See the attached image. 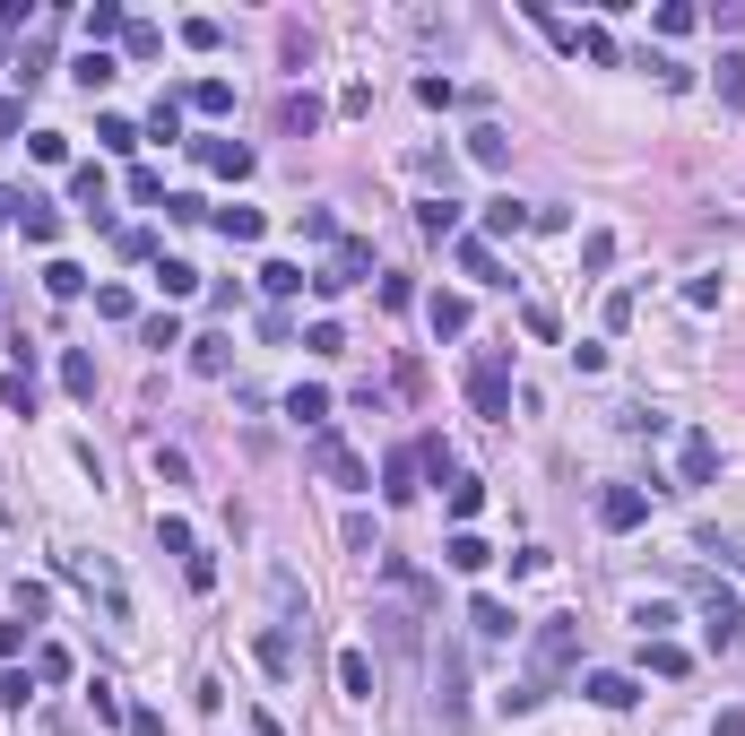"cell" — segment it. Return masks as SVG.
Here are the masks:
<instances>
[{"label": "cell", "instance_id": "6da1fadb", "mask_svg": "<svg viewBox=\"0 0 745 736\" xmlns=\"http://www.w3.org/2000/svg\"><path fill=\"white\" fill-rule=\"evenodd\" d=\"M572 658H581V624H572V615H546V624L529 632V676L502 693V711H537V702L572 676Z\"/></svg>", "mask_w": 745, "mask_h": 736}, {"label": "cell", "instance_id": "7a4b0ae2", "mask_svg": "<svg viewBox=\"0 0 745 736\" xmlns=\"http://www.w3.org/2000/svg\"><path fill=\"white\" fill-rule=\"evenodd\" d=\"M61 581H70V590H87V598L105 607L114 632H130V590H122V572H114L105 555H61Z\"/></svg>", "mask_w": 745, "mask_h": 736}, {"label": "cell", "instance_id": "3957f363", "mask_svg": "<svg viewBox=\"0 0 745 736\" xmlns=\"http://www.w3.org/2000/svg\"><path fill=\"white\" fill-rule=\"evenodd\" d=\"M365 269H372V244H365V235H339L312 286H321V295H347V286H365Z\"/></svg>", "mask_w": 745, "mask_h": 736}, {"label": "cell", "instance_id": "277c9868", "mask_svg": "<svg viewBox=\"0 0 745 736\" xmlns=\"http://www.w3.org/2000/svg\"><path fill=\"white\" fill-rule=\"evenodd\" d=\"M469 407H477V416H502V407H511V356L486 347V356L469 365Z\"/></svg>", "mask_w": 745, "mask_h": 736}, {"label": "cell", "instance_id": "5b68a950", "mask_svg": "<svg viewBox=\"0 0 745 736\" xmlns=\"http://www.w3.org/2000/svg\"><path fill=\"white\" fill-rule=\"evenodd\" d=\"M312 468H321L330 486H347V494H365V486H372V468L356 460V451H347V442H339V434H330V425L312 434Z\"/></svg>", "mask_w": 745, "mask_h": 736}, {"label": "cell", "instance_id": "8992f818", "mask_svg": "<svg viewBox=\"0 0 745 736\" xmlns=\"http://www.w3.org/2000/svg\"><path fill=\"white\" fill-rule=\"evenodd\" d=\"M702 641H711V650H737V641H745V607L729 598V590L702 598Z\"/></svg>", "mask_w": 745, "mask_h": 736}, {"label": "cell", "instance_id": "52a82bcc", "mask_svg": "<svg viewBox=\"0 0 745 736\" xmlns=\"http://www.w3.org/2000/svg\"><path fill=\"white\" fill-rule=\"evenodd\" d=\"M676 477H685V486H711V477H720V442H711V434H685V442H676Z\"/></svg>", "mask_w": 745, "mask_h": 736}, {"label": "cell", "instance_id": "ba28073f", "mask_svg": "<svg viewBox=\"0 0 745 736\" xmlns=\"http://www.w3.org/2000/svg\"><path fill=\"white\" fill-rule=\"evenodd\" d=\"M434 702H442V720H451V728L469 720V667H460V650H451V641H442V693H434Z\"/></svg>", "mask_w": 745, "mask_h": 736}, {"label": "cell", "instance_id": "9c48e42d", "mask_svg": "<svg viewBox=\"0 0 745 736\" xmlns=\"http://www.w3.org/2000/svg\"><path fill=\"white\" fill-rule=\"evenodd\" d=\"M599 520H607V529H641V520H650V494L641 486H607L599 494Z\"/></svg>", "mask_w": 745, "mask_h": 736}, {"label": "cell", "instance_id": "30bf717a", "mask_svg": "<svg viewBox=\"0 0 745 736\" xmlns=\"http://www.w3.org/2000/svg\"><path fill=\"white\" fill-rule=\"evenodd\" d=\"M460 277H477V286H511V277H502V260H495V244H486V235H460Z\"/></svg>", "mask_w": 745, "mask_h": 736}, {"label": "cell", "instance_id": "8fae6325", "mask_svg": "<svg viewBox=\"0 0 745 736\" xmlns=\"http://www.w3.org/2000/svg\"><path fill=\"white\" fill-rule=\"evenodd\" d=\"M416 226H425L434 244H451V235H460V200H451V191H434V200H416Z\"/></svg>", "mask_w": 745, "mask_h": 736}, {"label": "cell", "instance_id": "7c38bea8", "mask_svg": "<svg viewBox=\"0 0 745 736\" xmlns=\"http://www.w3.org/2000/svg\"><path fill=\"white\" fill-rule=\"evenodd\" d=\"M251 650H260V667H269V676H295V624H269Z\"/></svg>", "mask_w": 745, "mask_h": 736}, {"label": "cell", "instance_id": "4fadbf2b", "mask_svg": "<svg viewBox=\"0 0 745 736\" xmlns=\"http://www.w3.org/2000/svg\"><path fill=\"white\" fill-rule=\"evenodd\" d=\"M200 165H209V174H235V182H244V174H251V147H244V139H200Z\"/></svg>", "mask_w": 745, "mask_h": 736}, {"label": "cell", "instance_id": "5bb4252c", "mask_svg": "<svg viewBox=\"0 0 745 736\" xmlns=\"http://www.w3.org/2000/svg\"><path fill=\"white\" fill-rule=\"evenodd\" d=\"M590 702H599V711H632V702H641V685L616 676V667H599V676H590Z\"/></svg>", "mask_w": 745, "mask_h": 736}, {"label": "cell", "instance_id": "9a60e30c", "mask_svg": "<svg viewBox=\"0 0 745 736\" xmlns=\"http://www.w3.org/2000/svg\"><path fill=\"white\" fill-rule=\"evenodd\" d=\"M70 79H79L87 96H105V87L122 79V61H114V52H79V61H70Z\"/></svg>", "mask_w": 745, "mask_h": 736}, {"label": "cell", "instance_id": "2e32d148", "mask_svg": "<svg viewBox=\"0 0 745 736\" xmlns=\"http://www.w3.org/2000/svg\"><path fill=\"white\" fill-rule=\"evenodd\" d=\"M286 416L321 434V425H330V390H321V381H304V390H286Z\"/></svg>", "mask_w": 745, "mask_h": 736}, {"label": "cell", "instance_id": "e0dca14e", "mask_svg": "<svg viewBox=\"0 0 745 736\" xmlns=\"http://www.w3.org/2000/svg\"><path fill=\"white\" fill-rule=\"evenodd\" d=\"M469 156H477L486 174H502V165H511V139H502L495 122H477V130H469Z\"/></svg>", "mask_w": 745, "mask_h": 736}, {"label": "cell", "instance_id": "ac0fdd59", "mask_svg": "<svg viewBox=\"0 0 745 736\" xmlns=\"http://www.w3.org/2000/svg\"><path fill=\"white\" fill-rule=\"evenodd\" d=\"M711 87H720V105H729V114H745V52H720Z\"/></svg>", "mask_w": 745, "mask_h": 736}, {"label": "cell", "instance_id": "d6986e66", "mask_svg": "<svg viewBox=\"0 0 745 736\" xmlns=\"http://www.w3.org/2000/svg\"><path fill=\"white\" fill-rule=\"evenodd\" d=\"M17 226H26V244H61V209H44V200H17Z\"/></svg>", "mask_w": 745, "mask_h": 736}, {"label": "cell", "instance_id": "ffe728a7", "mask_svg": "<svg viewBox=\"0 0 745 736\" xmlns=\"http://www.w3.org/2000/svg\"><path fill=\"white\" fill-rule=\"evenodd\" d=\"M156 546H165V555H182V563L200 555V537H191V520H182V511H156Z\"/></svg>", "mask_w": 745, "mask_h": 736}, {"label": "cell", "instance_id": "44dd1931", "mask_svg": "<svg viewBox=\"0 0 745 736\" xmlns=\"http://www.w3.org/2000/svg\"><path fill=\"white\" fill-rule=\"evenodd\" d=\"M442 563H451V572H486V563H495V546H486V537H469V529H460V537H451V546H442Z\"/></svg>", "mask_w": 745, "mask_h": 736}, {"label": "cell", "instance_id": "7402d4cb", "mask_svg": "<svg viewBox=\"0 0 745 736\" xmlns=\"http://www.w3.org/2000/svg\"><path fill=\"white\" fill-rule=\"evenodd\" d=\"M114 35H130V17L114 9V0H96V9H87V52H105Z\"/></svg>", "mask_w": 745, "mask_h": 736}, {"label": "cell", "instance_id": "603a6c76", "mask_svg": "<svg viewBox=\"0 0 745 736\" xmlns=\"http://www.w3.org/2000/svg\"><path fill=\"white\" fill-rule=\"evenodd\" d=\"M61 390H70V399H96V356H87V347L61 356Z\"/></svg>", "mask_w": 745, "mask_h": 736}, {"label": "cell", "instance_id": "cb8c5ba5", "mask_svg": "<svg viewBox=\"0 0 745 736\" xmlns=\"http://www.w3.org/2000/svg\"><path fill=\"white\" fill-rule=\"evenodd\" d=\"M486 235H529V209H520V200H511V191H502V200H486Z\"/></svg>", "mask_w": 745, "mask_h": 736}, {"label": "cell", "instance_id": "d4e9b609", "mask_svg": "<svg viewBox=\"0 0 745 736\" xmlns=\"http://www.w3.org/2000/svg\"><path fill=\"white\" fill-rule=\"evenodd\" d=\"M79 286H87V269H79V260H44V295H52V304H70Z\"/></svg>", "mask_w": 745, "mask_h": 736}, {"label": "cell", "instance_id": "484cf974", "mask_svg": "<svg viewBox=\"0 0 745 736\" xmlns=\"http://www.w3.org/2000/svg\"><path fill=\"white\" fill-rule=\"evenodd\" d=\"M425 321H434L442 339H460V330H469V295H434V304H425Z\"/></svg>", "mask_w": 745, "mask_h": 736}, {"label": "cell", "instance_id": "4316f807", "mask_svg": "<svg viewBox=\"0 0 745 736\" xmlns=\"http://www.w3.org/2000/svg\"><path fill=\"white\" fill-rule=\"evenodd\" d=\"M469 624H477V641H511V607H502V598H477Z\"/></svg>", "mask_w": 745, "mask_h": 736}, {"label": "cell", "instance_id": "83f0119b", "mask_svg": "<svg viewBox=\"0 0 745 736\" xmlns=\"http://www.w3.org/2000/svg\"><path fill=\"white\" fill-rule=\"evenodd\" d=\"M381 494H390V502H407V494H416V451H390V468H381Z\"/></svg>", "mask_w": 745, "mask_h": 736}, {"label": "cell", "instance_id": "f1b7e54d", "mask_svg": "<svg viewBox=\"0 0 745 736\" xmlns=\"http://www.w3.org/2000/svg\"><path fill=\"white\" fill-rule=\"evenodd\" d=\"M339 685H347L356 702H372V658L365 650H339Z\"/></svg>", "mask_w": 745, "mask_h": 736}, {"label": "cell", "instance_id": "f546056e", "mask_svg": "<svg viewBox=\"0 0 745 736\" xmlns=\"http://www.w3.org/2000/svg\"><path fill=\"white\" fill-rule=\"evenodd\" d=\"M191 114H209V122L235 114V87H226V79H200V87H191Z\"/></svg>", "mask_w": 745, "mask_h": 736}, {"label": "cell", "instance_id": "4dcf8cb0", "mask_svg": "<svg viewBox=\"0 0 745 736\" xmlns=\"http://www.w3.org/2000/svg\"><path fill=\"white\" fill-rule=\"evenodd\" d=\"M70 200H87V217H105V165H79L70 174Z\"/></svg>", "mask_w": 745, "mask_h": 736}, {"label": "cell", "instance_id": "1f68e13d", "mask_svg": "<svg viewBox=\"0 0 745 736\" xmlns=\"http://www.w3.org/2000/svg\"><path fill=\"white\" fill-rule=\"evenodd\" d=\"M87 711H96V728H114V720H122V685L96 676V685H87Z\"/></svg>", "mask_w": 745, "mask_h": 736}, {"label": "cell", "instance_id": "d6a6232c", "mask_svg": "<svg viewBox=\"0 0 745 736\" xmlns=\"http://www.w3.org/2000/svg\"><path fill=\"white\" fill-rule=\"evenodd\" d=\"M147 139H182V96H156L147 105Z\"/></svg>", "mask_w": 745, "mask_h": 736}, {"label": "cell", "instance_id": "836d02e7", "mask_svg": "<svg viewBox=\"0 0 745 736\" xmlns=\"http://www.w3.org/2000/svg\"><path fill=\"white\" fill-rule=\"evenodd\" d=\"M277 122L295 130V139H304V130H321V96H286V105H277Z\"/></svg>", "mask_w": 745, "mask_h": 736}, {"label": "cell", "instance_id": "e575fe53", "mask_svg": "<svg viewBox=\"0 0 745 736\" xmlns=\"http://www.w3.org/2000/svg\"><path fill=\"white\" fill-rule=\"evenodd\" d=\"M217 235L226 244H260V209H217Z\"/></svg>", "mask_w": 745, "mask_h": 736}, {"label": "cell", "instance_id": "d590c367", "mask_svg": "<svg viewBox=\"0 0 745 736\" xmlns=\"http://www.w3.org/2000/svg\"><path fill=\"white\" fill-rule=\"evenodd\" d=\"M226 365H235V356H226V339H217V330H209V339H191V372H209V381H217Z\"/></svg>", "mask_w": 745, "mask_h": 736}, {"label": "cell", "instance_id": "8d00e7d4", "mask_svg": "<svg viewBox=\"0 0 745 736\" xmlns=\"http://www.w3.org/2000/svg\"><path fill=\"white\" fill-rule=\"evenodd\" d=\"M702 555H720V563L745 572V529H702Z\"/></svg>", "mask_w": 745, "mask_h": 736}, {"label": "cell", "instance_id": "74e56055", "mask_svg": "<svg viewBox=\"0 0 745 736\" xmlns=\"http://www.w3.org/2000/svg\"><path fill=\"white\" fill-rule=\"evenodd\" d=\"M0 407H9V416H35V372H9V381H0Z\"/></svg>", "mask_w": 745, "mask_h": 736}, {"label": "cell", "instance_id": "f35d334b", "mask_svg": "<svg viewBox=\"0 0 745 736\" xmlns=\"http://www.w3.org/2000/svg\"><path fill=\"white\" fill-rule=\"evenodd\" d=\"M182 44H191V52H217L226 26H217V17H182Z\"/></svg>", "mask_w": 745, "mask_h": 736}, {"label": "cell", "instance_id": "ab89813d", "mask_svg": "<svg viewBox=\"0 0 745 736\" xmlns=\"http://www.w3.org/2000/svg\"><path fill=\"white\" fill-rule=\"evenodd\" d=\"M156 286H165V295H174V304H182V295H191V286H200V269H191V260H165V269H156Z\"/></svg>", "mask_w": 745, "mask_h": 736}, {"label": "cell", "instance_id": "60d3db41", "mask_svg": "<svg viewBox=\"0 0 745 736\" xmlns=\"http://www.w3.org/2000/svg\"><path fill=\"white\" fill-rule=\"evenodd\" d=\"M260 286H269V295H304V269H295V260H269Z\"/></svg>", "mask_w": 745, "mask_h": 736}, {"label": "cell", "instance_id": "b9f144b4", "mask_svg": "<svg viewBox=\"0 0 745 736\" xmlns=\"http://www.w3.org/2000/svg\"><path fill=\"white\" fill-rule=\"evenodd\" d=\"M61 676H70V650L44 641V650H35V685H61Z\"/></svg>", "mask_w": 745, "mask_h": 736}, {"label": "cell", "instance_id": "7bdbcfd3", "mask_svg": "<svg viewBox=\"0 0 745 736\" xmlns=\"http://www.w3.org/2000/svg\"><path fill=\"white\" fill-rule=\"evenodd\" d=\"M96 139H105L114 156H130V147H139V122H122V114H105V122H96Z\"/></svg>", "mask_w": 745, "mask_h": 736}, {"label": "cell", "instance_id": "ee69618b", "mask_svg": "<svg viewBox=\"0 0 745 736\" xmlns=\"http://www.w3.org/2000/svg\"><path fill=\"white\" fill-rule=\"evenodd\" d=\"M477 502H486L477 477H451V520H477Z\"/></svg>", "mask_w": 745, "mask_h": 736}, {"label": "cell", "instance_id": "f6af8a7d", "mask_svg": "<svg viewBox=\"0 0 745 736\" xmlns=\"http://www.w3.org/2000/svg\"><path fill=\"white\" fill-rule=\"evenodd\" d=\"M339 537H347V546H356V555H381V529H372L365 511H347V529H339Z\"/></svg>", "mask_w": 745, "mask_h": 736}, {"label": "cell", "instance_id": "bcb514c9", "mask_svg": "<svg viewBox=\"0 0 745 736\" xmlns=\"http://www.w3.org/2000/svg\"><path fill=\"white\" fill-rule=\"evenodd\" d=\"M572 52H590V61H616V35H607V26H581V35H572Z\"/></svg>", "mask_w": 745, "mask_h": 736}, {"label": "cell", "instance_id": "7dc6e473", "mask_svg": "<svg viewBox=\"0 0 745 736\" xmlns=\"http://www.w3.org/2000/svg\"><path fill=\"white\" fill-rule=\"evenodd\" d=\"M139 339H147V347H182V321H174V312H156V321H139Z\"/></svg>", "mask_w": 745, "mask_h": 736}, {"label": "cell", "instance_id": "c3c4849f", "mask_svg": "<svg viewBox=\"0 0 745 736\" xmlns=\"http://www.w3.org/2000/svg\"><path fill=\"white\" fill-rule=\"evenodd\" d=\"M685 667H694V658H685L676 641H650V676H685Z\"/></svg>", "mask_w": 745, "mask_h": 736}, {"label": "cell", "instance_id": "681fc988", "mask_svg": "<svg viewBox=\"0 0 745 736\" xmlns=\"http://www.w3.org/2000/svg\"><path fill=\"white\" fill-rule=\"evenodd\" d=\"M122 52H130V61H156V52H165V35H156V26H130Z\"/></svg>", "mask_w": 745, "mask_h": 736}, {"label": "cell", "instance_id": "f907efd6", "mask_svg": "<svg viewBox=\"0 0 745 736\" xmlns=\"http://www.w3.org/2000/svg\"><path fill=\"white\" fill-rule=\"evenodd\" d=\"M96 312H105V321H130L139 304H130V286H96Z\"/></svg>", "mask_w": 745, "mask_h": 736}, {"label": "cell", "instance_id": "816d5d0a", "mask_svg": "<svg viewBox=\"0 0 745 736\" xmlns=\"http://www.w3.org/2000/svg\"><path fill=\"white\" fill-rule=\"evenodd\" d=\"M26 147H35V165H61V156H70V139H61V130H35Z\"/></svg>", "mask_w": 745, "mask_h": 736}, {"label": "cell", "instance_id": "f5cc1de1", "mask_svg": "<svg viewBox=\"0 0 745 736\" xmlns=\"http://www.w3.org/2000/svg\"><path fill=\"white\" fill-rule=\"evenodd\" d=\"M130 200H165V174L156 165H130Z\"/></svg>", "mask_w": 745, "mask_h": 736}, {"label": "cell", "instance_id": "db71d44e", "mask_svg": "<svg viewBox=\"0 0 745 736\" xmlns=\"http://www.w3.org/2000/svg\"><path fill=\"white\" fill-rule=\"evenodd\" d=\"M165 217H174V226H200L209 209H200V191H174V200H165Z\"/></svg>", "mask_w": 745, "mask_h": 736}, {"label": "cell", "instance_id": "11a10c76", "mask_svg": "<svg viewBox=\"0 0 745 736\" xmlns=\"http://www.w3.org/2000/svg\"><path fill=\"white\" fill-rule=\"evenodd\" d=\"M304 244H339V217L330 209H304Z\"/></svg>", "mask_w": 745, "mask_h": 736}, {"label": "cell", "instance_id": "9f6ffc18", "mask_svg": "<svg viewBox=\"0 0 745 736\" xmlns=\"http://www.w3.org/2000/svg\"><path fill=\"white\" fill-rule=\"evenodd\" d=\"M632 624H641V632H650V641H659V632H667V624H676V607H659V598H650V607H632Z\"/></svg>", "mask_w": 745, "mask_h": 736}, {"label": "cell", "instance_id": "6f0895ef", "mask_svg": "<svg viewBox=\"0 0 745 736\" xmlns=\"http://www.w3.org/2000/svg\"><path fill=\"white\" fill-rule=\"evenodd\" d=\"M26 693H35V676H0V702H9V711H17Z\"/></svg>", "mask_w": 745, "mask_h": 736}, {"label": "cell", "instance_id": "680465c9", "mask_svg": "<svg viewBox=\"0 0 745 736\" xmlns=\"http://www.w3.org/2000/svg\"><path fill=\"white\" fill-rule=\"evenodd\" d=\"M130 736H165V720L156 711H130Z\"/></svg>", "mask_w": 745, "mask_h": 736}, {"label": "cell", "instance_id": "91938a15", "mask_svg": "<svg viewBox=\"0 0 745 736\" xmlns=\"http://www.w3.org/2000/svg\"><path fill=\"white\" fill-rule=\"evenodd\" d=\"M251 736H286V728H277V720H269V711H251Z\"/></svg>", "mask_w": 745, "mask_h": 736}, {"label": "cell", "instance_id": "94428289", "mask_svg": "<svg viewBox=\"0 0 745 736\" xmlns=\"http://www.w3.org/2000/svg\"><path fill=\"white\" fill-rule=\"evenodd\" d=\"M720 736H745V711H720Z\"/></svg>", "mask_w": 745, "mask_h": 736}]
</instances>
